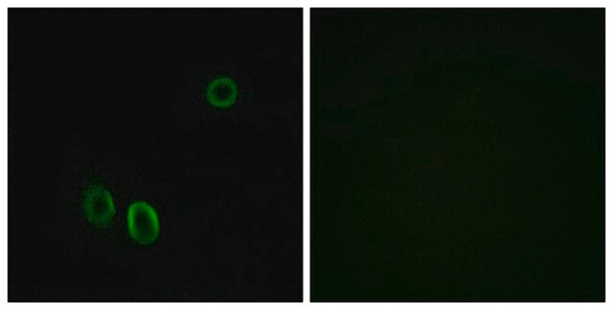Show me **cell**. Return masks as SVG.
Returning a JSON list of instances; mask_svg holds the SVG:
<instances>
[{
  "label": "cell",
  "mask_w": 613,
  "mask_h": 310,
  "mask_svg": "<svg viewBox=\"0 0 613 310\" xmlns=\"http://www.w3.org/2000/svg\"><path fill=\"white\" fill-rule=\"evenodd\" d=\"M128 228L132 240L143 246L154 243L160 226L156 210L144 202L131 204L128 211Z\"/></svg>",
  "instance_id": "cell-1"
},
{
  "label": "cell",
  "mask_w": 613,
  "mask_h": 310,
  "mask_svg": "<svg viewBox=\"0 0 613 310\" xmlns=\"http://www.w3.org/2000/svg\"><path fill=\"white\" fill-rule=\"evenodd\" d=\"M87 219L98 227H107L115 215V206L110 193L102 186L90 188L84 199Z\"/></svg>",
  "instance_id": "cell-2"
},
{
  "label": "cell",
  "mask_w": 613,
  "mask_h": 310,
  "mask_svg": "<svg viewBox=\"0 0 613 310\" xmlns=\"http://www.w3.org/2000/svg\"><path fill=\"white\" fill-rule=\"evenodd\" d=\"M208 102L217 108H226L235 105L238 97V89L234 80L221 77L211 81L207 89Z\"/></svg>",
  "instance_id": "cell-3"
}]
</instances>
